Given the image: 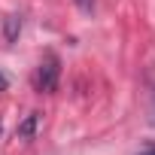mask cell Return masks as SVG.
I'll use <instances>...</instances> for the list:
<instances>
[{"label":"cell","mask_w":155,"mask_h":155,"mask_svg":"<svg viewBox=\"0 0 155 155\" xmlns=\"http://www.w3.org/2000/svg\"><path fill=\"white\" fill-rule=\"evenodd\" d=\"M58 76H61V64H58V58L55 55H49L43 64H40V70H37V88L40 91H55L58 88Z\"/></svg>","instance_id":"6da1fadb"},{"label":"cell","mask_w":155,"mask_h":155,"mask_svg":"<svg viewBox=\"0 0 155 155\" xmlns=\"http://www.w3.org/2000/svg\"><path fill=\"white\" fill-rule=\"evenodd\" d=\"M37 125H40V116L31 113V116L18 125V137H34V134H37Z\"/></svg>","instance_id":"7a4b0ae2"},{"label":"cell","mask_w":155,"mask_h":155,"mask_svg":"<svg viewBox=\"0 0 155 155\" xmlns=\"http://www.w3.org/2000/svg\"><path fill=\"white\" fill-rule=\"evenodd\" d=\"M76 6H79L82 12H91L94 9V0H76Z\"/></svg>","instance_id":"3957f363"},{"label":"cell","mask_w":155,"mask_h":155,"mask_svg":"<svg viewBox=\"0 0 155 155\" xmlns=\"http://www.w3.org/2000/svg\"><path fill=\"white\" fill-rule=\"evenodd\" d=\"M137 155H155V143H152L149 149H143V152H137Z\"/></svg>","instance_id":"277c9868"},{"label":"cell","mask_w":155,"mask_h":155,"mask_svg":"<svg viewBox=\"0 0 155 155\" xmlns=\"http://www.w3.org/2000/svg\"><path fill=\"white\" fill-rule=\"evenodd\" d=\"M0 88H6V76L3 73H0Z\"/></svg>","instance_id":"5b68a950"},{"label":"cell","mask_w":155,"mask_h":155,"mask_svg":"<svg viewBox=\"0 0 155 155\" xmlns=\"http://www.w3.org/2000/svg\"><path fill=\"white\" fill-rule=\"evenodd\" d=\"M152 125H155V101H152Z\"/></svg>","instance_id":"8992f818"}]
</instances>
